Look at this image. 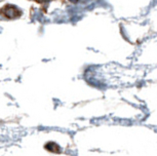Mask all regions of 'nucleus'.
Segmentation results:
<instances>
[{
    "label": "nucleus",
    "instance_id": "obj_1",
    "mask_svg": "<svg viewBox=\"0 0 157 156\" xmlns=\"http://www.w3.org/2000/svg\"><path fill=\"white\" fill-rule=\"evenodd\" d=\"M2 11H3V14L8 19H16V17L21 16V10L14 5L8 4L6 6H4L2 8Z\"/></svg>",
    "mask_w": 157,
    "mask_h": 156
}]
</instances>
